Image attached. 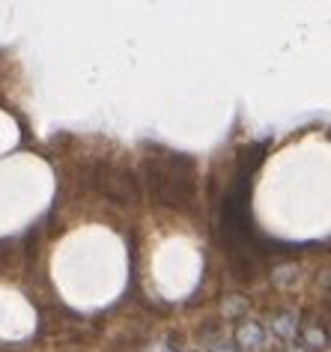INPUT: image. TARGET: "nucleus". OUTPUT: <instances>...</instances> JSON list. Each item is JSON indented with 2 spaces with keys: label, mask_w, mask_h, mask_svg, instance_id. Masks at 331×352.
Here are the masks:
<instances>
[{
  "label": "nucleus",
  "mask_w": 331,
  "mask_h": 352,
  "mask_svg": "<svg viewBox=\"0 0 331 352\" xmlns=\"http://www.w3.org/2000/svg\"><path fill=\"white\" fill-rule=\"evenodd\" d=\"M239 340L251 343V346H260V343H263V331H260L257 325H245V329L239 331Z\"/></svg>",
  "instance_id": "f257e3e1"
}]
</instances>
